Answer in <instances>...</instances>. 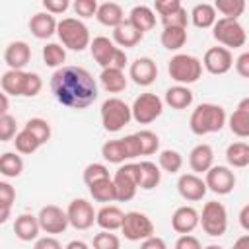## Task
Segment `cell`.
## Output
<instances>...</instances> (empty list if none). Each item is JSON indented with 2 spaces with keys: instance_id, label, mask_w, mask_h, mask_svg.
Masks as SVG:
<instances>
[{
  "instance_id": "cell-44",
  "label": "cell",
  "mask_w": 249,
  "mask_h": 249,
  "mask_svg": "<svg viewBox=\"0 0 249 249\" xmlns=\"http://www.w3.org/2000/svg\"><path fill=\"white\" fill-rule=\"evenodd\" d=\"M134 134H136V138H138V142H140V152H142V156H152V154L160 152V136H158L154 130L144 128V130H138V132H134Z\"/></svg>"
},
{
  "instance_id": "cell-4",
  "label": "cell",
  "mask_w": 249,
  "mask_h": 249,
  "mask_svg": "<svg viewBox=\"0 0 249 249\" xmlns=\"http://www.w3.org/2000/svg\"><path fill=\"white\" fill-rule=\"evenodd\" d=\"M138 156H142V152H140V142H138L136 134H126L117 140H107L101 146V158L107 163L123 165Z\"/></svg>"
},
{
  "instance_id": "cell-55",
  "label": "cell",
  "mask_w": 249,
  "mask_h": 249,
  "mask_svg": "<svg viewBox=\"0 0 249 249\" xmlns=\"http://www.w3.org/2000/svg\"><path fill=\"white\" fill-rule=\"evenodd\" d=\"M140 249H167V243L160 235H152V237L140 241Z\"/></svg>"
},
{
  "instance_id": "cell-56",
  "label": "cell",
  "mask_w": 249,
  "mask_h": 249,
  "mask_svg": "<svg viewBox=\"0 0 249 249\" xmlns=\"http://www.w3.org/2000/svg\"><path fill=\"white\" fill-rule=\"evenodd\" d=\"M239 226L245 230V231H249V204H245L241 210H239Z\"/></svg>"
},
{
  "instance_id": "cell-17",
  "label": "cell",
  "mask_w": 249,
  "mask_h": 249,
  "mask_svg": "<svg viewBox=\"0 0 249 249\" xmlns=\"http://www.w3.org/2000/svg\"><path fill=\"white\" fill-rule=\"evenodd\" d=\"M128 78L142 88H148L158 78V64L150 56H138L128 66Z\"/></svg>"
},
{
  "instance_id": "cell-21",
  "label": "cell",
  "mask_w": 249,
  "mask_h": 249,
  "mask_svg": "<svg viewBox=\"0 0 249 249\" xmlns=\"http://www.w3.org/2000/svg\"><path fill=\"white\" fill-rule=\"evenodd\" d=\"M27 82H29V72L25 70H6L0 78L2 91L14 97H25Z\"/></svg>"
},
{
  "instance_id": "cell-33",
  "label": "cell",
  "mask_w": 249,
  "mask_h": 249,
  "mask_svg": "<svg viewBox=\"0 0 249 249\" xmlns=\"http://www.w3.org/2000/svg\"><path fill=\"white\" fill-rule=\"evenodd\" d=\"M226 161L230 163V167L235 169H243L249 165V144L247 142H231L226 148Z\"/></svg>"
},
{
  "instance_id": "cell-57",
  "label": "cell",
  "mask_w": 249,
  "mask_h": 249,
  "mask_svg": "<svg viewBox=\"0 0 249 249\" xmlns=\"http://www.w3.org/2000/svg\"><path fill=\"white\" fill-rule=\"evenodd\" d=\"M231 249H249V233H245V235L237 237Z\"/></svg>"
},
{
  "instance_id": "cell-61",
  "label": "cell",
  "mask_w": 249,
  "mask_h": 249,
  "mask_svg": "<svg viewBox=\"0 0 249 249\" xmlns=\"http://www.w3.org/2000/svg\"><path fill=\"white\" fill-rule=\"evenodd\" d=\"M202 249H224L222 245H216V243H210V245H206V247H202Z\"/></svg>"
},
{
  "instance_id": "cell-26",
  "label": "cell",
  "mask_w": 249,
  "mask_h": 249,
  "mask_svg": "<svg viewBox=\"0 0 249 249\" xmlns=\"http://www.w3.org/2000/svg\"><path fill=\"white\" fill-rule=\"evenodd\" d=\"M123 220H124V212H123L119 206H115V204H105V206H101V208L97 210V220H95V224H97L101 230H105V231H117V230H121Z\"/></svg>"
},
{
  "instance_id": "cell-39",
  "label": "cell",
  "mask_w": 249,
  "mask_h": 249,
  "mask_svg": "<svg viewBox=\"0 0 249 249\" xmlns=\"http://www.w3.org/2000/svg\"><path fill=\"white\" fill-rule=\"evenodd\" d=\"M12 142L16 146V152L18 154H23V156H31V154H35L41 148V142L29 130H25V128H21Z\"/></svg>"
},
{
  "instance_id": "cell-8",
  "label": "cell",
  "mask_w": 249,
  "mask_h": 249,
  "mask_svg": "<svg viewBox=\"0 0 249 249\" xmlns=\"http://www.w3.org/2000/svg\"><path fill=\"white\" fill-rule=\"evenodd\" d=\"M212 37L226 49H239L247 41V31L239 23V19H228V18H218V21L212 27Z\"/></svg>"
},
{
  "instance_id": "cell-60",
  "label": "cell",
  "mask_w": 249,
  "mask_h": 249,
  "mask_svg": "<svg viewBox=\"0 0 249 249\" xmlns=\"http://www.w3.org/2000/svg\"><path fill=\"white\" fill-rule=\"evenodd\" d=\"M239 109H243V111H247L249 113V97H245V99H241L239 101V105H237Z\"/></svg>"
},
{
  "instance_id": "cell-41",
  "label": "cell",
  "mask_w": 249,
  "mask_h": 249,
  "mask_svg": "<svg viewBox=\"0 0 249 249\" xmlns=\"http://www.w3.org/2000/svg\"><path fill=\"white\" fill-rule=\"evenodd\" d=\"M16 202V189L8 181H0V224H6Z\"/></svg>"
},
{
  "instance_id": "cell-48",
  "label": "cell",
  "mask_w": 249,
  "mask_h": 249,
  "mask_svg": "<svg viewBox=\"0 0 249 249\" xmlns=\"http://www.w3.org/2000/svg\"><path fill=\"white\" fill-rule=\"evenodd\" d=\"M160 19H161L163 27H185V29H187V23H189V19H191V14L181 6L177 12L165 16V18H160Z\"/></svg>"
},
{
  "instance_id": "cell-25",
  "label": "cell",
  "mask_w": 249,
  "mask_h": 249,
  "mask_svg": "<svg viewBox=\"0 0 249 249\" xmlns=\"http://www.w3.org/2000/svg\"><path fill=\"white\" fill-rule=\"evenodd\" d=\"M142 39H144V33L138 31L128 19L123 21L119 27L113 29V43H115L117 47H121L123 51H124V49H132V47H136Z\"/></svg>"
},
{
  "instance_id": "cell-58",
  "label": "cell",
  "mask_w": 249,
  "mask_h": 249,
  "mask_svg": "<svg viewBox=\"0 0 249 249\" xmlns=\"http://www.w3.org/2000/svg\"><path fill=\"white\" fill-rule=\"evenodd\" d=\"M8 109H10V101H8V93H0V117L2 115H8Z\"/></svg>"
},
{
  "instance_id": "cell-10",
  "label": "cell",
  "mask_w": 249,
  "mask_h": 249,
  "mask_svg": "<svg viewBox=\"0 0 249 249\" xmlns=\"http://www.w3.org/2000/svg\"><path fill=\"white\" fill-rule=\"evenodd\" d=\"M121 233L128 241H144V239L156 235V228H154V222L144 212L130 210V212H124Z\"/></svg>"
},
{
  "instance_id": "cell-12",
  "label": "cell",
  "mask_w": 249,
  "mask_h": 249,
  "mask_svg": "<svg viewBox=\"0 0 249 249\" xmlns=\"http://www.w3.org/2000/svg\"><path fill=\"white\" fill-rule=\"evenodd\" d=\"M66 214H68V222L74 230H89L95 220H97V212L93 210V204L86 198H74L70 200L68 208H66Z\"/></svg>"
},
{
  "instance_id": "cell-36",
  "label": "cell",
  "mask_w": 249,
  "mask_h": 249,
  "mask_svg": "<svg viewBox=\"0 0 249 249\" xmlns=\"http://www.w3.org/2000/svg\"><path fill=\"white\" fill-rule=\"evenodd\" d=\"M88 189H89V195L95 202H115L117 200V191H115L113 177L101 179V181L89 185Z\"/></svg>"
},
{
  "instance_id": "cell-6",
  "label": "cell",
  "mask_w": 249,
  "mask_h": 249,
  "mask_svg": "<svg viewBox=\"0 0 249 249\" xmlns=\"http://www.w3.org/2000/svg\"><path fill=\"white\" fill-rule=\"evenodd\" d=\"M101 124L107 132H119L132 121V109L121 97H107L99 109Z\"/></svg>"
},
{
  "instance_id": "cell-27",
  "label": "cell",
  "mask_w": 249,
  "mask_h": 249,
  "mask_svg": "<svg viewBox=\"0 0 249 249\" xmlns=\"http://www.w3.org/2000/svg\"><path fill=\"white\" fill-rule=\"evenodd\" d=\"M95 18H97V21H99L101 25L111 27V29H115V27H119L123 21H126V19H124V10H123V6L117 4V2H103V4H99Z\"/></svg>"
},
{
  "instance_id": "cell-53",
  "label": "cell",
  "mask_w": 249,
  "mask_h": 249,
  "mask_svg": "<svg viewBox=\"0 0 249 249\" xmlns=\"http://www.w3.org/2000/svg\"><path fill=\"white\" fill-rule=\"evenodd\" d=\"M233 66H235V72H237L241 78H249V51L241 53V54L235 58Z\"/></svg>"
},
{
  "instance_id": "cell-54",
  "label": "cell",
  "mask_w": 249,
  "mask_h": 249,
  "mask_svg": "<svg viewBox=\"0 0 249 249\" xmlns=\"http://www.w3.org/2000/svg\"><path fill=\"white\" fill-rule=\"evenodd\" d=\"M33 249H64V247L60 245V241L54 235H43L35 241Z\"/></svg>"
},
{
  "instance_id": "cell-47",
  "label": "cell",
  "mask_w": 249,
  "mask_h": 249,
  "mask_svg": "<svg viewBox=\"0 0 249 249\" xmlns=\"http://www.w3.org/2000/svg\"><path fill=\"white\" fill-rule=\"evenodd\" d=\"M18 123H16V117H12L10 113L8 115H2L0 117V140L2 142H10L16 138L18 134Z\"/></svg>"
},
{
  "instance_id": "cell-18",
  "label": "cell",
  "mask_w": 249,
  "mask_h": 249,
  "mask_svg": "<svg viewBox=\"0 0 249 249\" xmlns=\"http://www.w3.org/2000/svg\"><path fill=\"white\" fill-rule=\"evenodd\" d=\"M196 226H200V212L191 204H183L171 214V228L181 235L191 233Z\"/></svg>"
},
{
  "instance_id": "cell-29",
  "label": "cell",
  "mask_w": 249,
  "mask_h": 249,
  "mask_svg": "<svg viewBox=\"0 0 249 249\" xmlns=\"http://www.w3.org/2000/svg\"><path fill=\"white\" fill-rule=\"evenodd\" d=\"M128 21L138 31L146 33V31L154 29V25H156V12H154V8H150L146 4H138L128 12Z\"/></svg>"
},
{
  "instance_id": "cell-51",
  "label": "cell",
  "mask_w": 249,
  "mask_h": 249,
  "mask_svg": "<svg viewBox=\"0 0 249 249\" xmlns=\"http://www.w3.org/2000/svg\"><path fill=\"white\" fill-rule=\"evenodd\" d=\"M68 8H70V2L68 0H43V10L49 12V14H53V16L64 14Z\"/></svg>"
},
{
  "instance_id": "cell-13",
  "label": "cell",
  "mask_w": 249,
  "mask_h": 249,
  "mask_svg": "<svg viewBox=\"0 0 249 249\" xmlns=\"http://www.w3.org/2000/svg\"><path fill=\"white\" fill-rule=\"evenodd\" d=\"M39 224H41V231L49 233V235H56V233H64L66 228L70 226L68 222V214L66 210H62L56 204H47L39 210L37 214Z\"/></svg>"
},
{
  "instance_id": "cell-42",
  "label": "cell",
  "mask_w": 249,
  "mask_h": 249,
  "mask_svg": "<svg viewBox=\"0 0 249 249\" xmlns=\"http://www.w3.org/2000/svg\"><path fill=\"white\" fill-rule=\"evenodd\" d=\"M23 128L29 130V132L41 142V146L47 144V142L51 140V134H53L49 121H47V119H41V117H31V119L23 124Z\"/></svg>"
},
{
  "instance_id": "cell-31",
  "label": "cell",
  "mask_w": 249,
  "mask_h": 249,
  "mask_svg": "<svg viewBox=\"0 0 249 249\" xmlns=\"http://www.w3.org/2000/svg\"><path fill=\"white\" fill-rule=\"evenodd\" d=\"M99 82H101V88L107 93H121V91L126 89V84H128L124 70H117V68H105V70H101Z\"/></svg>"
},
{
  "instance_id": "cell-45",
  "label": "cell",
  "mask_w": 249,
  "mask_h": 249,
  "mask_svg": "<svg viewBox=\"0 0 249 249\" xmlns=\"http://www.w3.org/2000/svg\"><path fill=\"white\" fill-rule=\"evenodd\" d=\"M109 177H111L109 175V167L105 163L93 161V163H88L84 167V183L88 187L93 185V183H97V181H101V179H109Z\"/></svg>"
},
{
  "instance_id": "cell-40",
  "label": "cell",
  "mask_w": 249,
  "mask_h": 249,
  "mask_svg": "<svg viewBox=\"0 0 249 249\" xmlns=\"http://www.w3.org/2000/svg\"><path fill=\"white\" fill-rule=\"evenodd\" d=\"M228 126H230L231 134H235L239 138H249V113L237 107L228 117Z\"/></svg>"
},
{
  "instance_id": "cell-15",
  "label": "cell",
  "mask_w": 249,
  "mask_h": 249,
  "mask_svg": "<svg viewBox=\"0 0 249 249\" xmlns=\"http://www.w3.org/2000/svg\"><path fill=\"white\" fill-rule=\"evenodd\" d=\"M233 54L226 47H210L202 56V68L214 76H222L231 70L233 66Z\"/></svg>"
},
{
  "instance_id": "cell-20",
  "label": "cell",
  "mask_w": 249,
  "mask_h": 249,
  "mask_svg": "<svg viewBox=\"0 0 249 249\" xmlns=\"http://www.w3.org/2000/svg\"><path fill=\"white\" fill-rule=\"evenodd\" d=\"M31 60V47L25 41H12L4 49V62L8 70H23Z\"/></svg>"
},
{
  "instance_id": "cell-38",
  "label": "cell",
  "mask_w": 249,
  "mask_h": 249,
  "mask_svg": "<svg viewBox=\"0 0 249 249\" xmlns=\"http://www.w3.org/2000/svg\"><path fill=\"white\" fill-rule=\"evenodd\" d=\"M158 165L165 173H171V175L173 173H179L181 167H183V156L177 150H171V148L161 150L160 156H158Z\"/></svg>"
},
{
  "instance_id": "cell-59",
  "label": "cell",
  "mask_w": 249,
  "mask_h": 249,
  "mask_svg": "<svg viewBox=\"0 0 249 249\" xmlns=\"http://www.w3.org/2000/svg\"><path fill=\"white\" fill-rule=\"evenodd\" d=\"M64 249H91V247L86 241H82V239H72L70 243H66Z\"/></svg>"
},
{
  "instance_id": "cell-7",
  "label": "cell",
  "mask_w": 249,
  "mask_h": 249,
  "mask_svg": "<svg viewBox=\"0 0 249 249\" xmlns=\"http://www.w3.org/2000/svg\"><path fill=\"white\" fill-rule=\"evenodd\" d=\"M115 191H117V200L119 202H128L136 196V191L140 189V165L138 163H123L115 175H113Z\"/></svg>"
},
{
  "instance_id": "cell-32",
  "label": "cell",
  "mask_w": 249,
  "mask_h": 249,
  "mask_svg": "<svg viewBox=\"0 0 249 249\" xmlns=\"http://www.w3.org/2000/svg\"><path fill=\"white\" fill-rule=\"evenodd\" d=\"M140 165V189L142 191H152L161 183V169L154 161H138Z\"/></svg>"
},
{
  "instance_id": "cell-16",
  "label": "cell",
  "mask_w": 249,
  "mask_h": 249,
  "mask_svg": "<svg viewBox=\"0 0 249 249\" xmlns=\"http://www.w3.org/2000/svg\"><path fill=\"white\" fill-rule=\"evenodd\" d=\"M177 191L181 195V198H185L187 202H196V200H202L204 195L208 193V187H206V181L196 175V173H181L179 179H177Z\"/></svg>"
},
{
  "instance_id": "cell-30",
  "label": "cell",
  "mask_w": 249,
  "mask_h": 249,
  "mask_svg": "<svg viewBox=\"0 0 249 249\" xmlns=\"http://www.w3.org/2000/svg\"><path fill=\"white\" fill-rule=\"evenodd\" d=\"M191 21L195 27L198 29H208L214 27V23L218 21V12L214 8V4L208 2H200L191 10Z\"/></svg>"
},
{
  "instance_id": "cell-3",
  "label": "cell",
  "mask_w": 249,
  "mask_h": 249,
  "mask_svg": "<svg viewBox=\"0 0 249 249\" xmlns=\"http://www.w3.org/2000/svg\"><path fill=\"white\" fill-rule=\"evenodd\" d=\"M56 35H58L64 49H70V51H76V53H82L84 49H88L91 45L89 29L78 18H62L58 21Z\"/></svg>"
},
{
  "instance_id": "cell-9",
  "label": "cell",
  "mask_w": 249,
  "mask_h": 249,
  "mask_svg": "<svg viewBox=\"0 0 249 249\" xmlns=\"http://www.w3.org/2000/svg\"><path fill=\"white\" fill-rule=\"evenodd\" d=\"M200 226L206 235L210 237H220L228 230V210L222 202L210 200L202 206L200 212Z\"/></svg>"
},
{
  "instance_id": "cell-52",
  "label": "cell",
  "mask_w": 249,
  "mask_h": 249,
  "mask_svg": "<svg viewBox=\"0 0 249 249\" xmlns=\"http://www.w3.org/2000/svg\"><path fill=\"white\" fill-rule=\"evenodd\" d=\"M173 249H202V245H200V241H198L195 235L187 233V235H179V237H177Z\"/></svg>"
},
{
  "instance_id": "cell-19",
  "label": "cell",
  "mask_w": 249,
  "mask_h": 249,
  "mask_svg": "<svg viewBox=\"0 0 249 249\" xmlns=\"http://www.w3.org/2000/svg\"><path fill=\"white\" fill-rule=\"evenodd\" d=\"M119 49H121V47H117V45L113 43V39H109V37H105V35L93 37V39H91V45H89L91 56H93V60L101 66V70L111 68L113 58H115V54H117Z\"/></svg>"
},
{
  "instance_id": "cell-11",
  "label": "cell",
  "mask_w": 249,
  "mask_h": 249,
  "mask_svg": "<svg viewBox=\"0 0 249 249\" xmlns=\"http://www.w3.org/2000/svg\"><path fill=\"white\" fill-rule=\"evenodd\" d=\"M130 109H132V119L138 124H150L163 113V99L152 91H144L132 101Z\"/></svg>"
},
{
  "instance_id": "cell-28",
  "label": "cell",
  "mask_w": 249,
  "mask_h": 249,
  "mask_svg": "<svg viewBox=\"0 0 249 249\" xmlns=\"http://www.w3.org/2000/svg\"><path fill=\"white\" fill-rule=\"evenodd\" d=\"M193 99H195V95L189 89V86H179V84L167 88V91L163 95V103L169 105L171 109H177V111L189 109L193 105Z\"/></svg>"
},
{
  "instance_id": "cell-22",
  "label": "cell",
  "mask_w": 249,
  "mask_h": 249,
  "mask_svg": "<svg viewBox=\"0 0 249 249\" xmlns=\"http://www.w3.org/2000/svg\"><path fill=\"white\" fill-rule=\"evenodd\" d=\"M56 29H58L56 18L53 14H49V12H45V10L33 14L31 19H29V31H31V35L37 37V39H41V41L53 37L56 33Z\"/></svg>"
},
{
  "instance_id": "cell-5",
  "label": "cell",
  "mask_w": 249,
  "mask_h": 249,
  "mask_svg": "<svg viewBox=\"0 0 249 249\" xmlns=\"http://www.w3.org/2000/svg\"><path fill=\"white\" fill-rule=\"evenodd\" d=\"M167 74L179 86L195 84L202 76V60L196 58V56H193V54L179 53V54H175V56L169 58V62H167Z\"/></svg>"
},
{
  "instance_id": "cell-24",
  "label": "cell",
  "mask_w": 249,
  "mask_h": 249,
  "mask_svg": "<svg viewBox=\"0 0 249 249\" xmlns=\"http://www.w3.org/2000/svg\"><path fill=\"white\" fill-rule=\"evenodd\" d=\"M39 231H41V224L35 214L23 212L14 220V233L19 241H37Z\"/></svg>"
},
{
  "instance_id": "cell-34",
  "label": "cell",
  "mask_w": 249,
  "mask_h": 249,
  "mask_svg": "<svg viewBox=\"0 0 249 249\" xmlns=\"http://www.w3.org/2000/svg\"><path fill=\"white\" fill-rule=\"evenodd\" d=\"M160 43L167 51H179L187 43V29L185 27H163L160 35Z\"/></svg>"
},
{
  "instance_id": "cell-49",
  "label": "cell",
  "mask_w": 249,
  "mask_h": 249,
  "mask_svg": "<svg viewBox=\"0 0 249 249\" xmlns=\"http://www.w3.org/2000/svg\"><path fill=\"white\" fill-rule=\"evenodd\" d=\"M72 8H74V14L78 16V19H88L97 14L99 4L95 0H76L72 4Z\"/></svg>"
},
{
  "instance_id": "cell-43",
  "label": "cell",
  "mask_w": 249,
  "mask_h": 249,
  "mask_svg": "<svg viewBox=\"0 0 249 249\" xmlns=\"http://www.w3.org/2000/svg\"><path fill=\"white\" fill-rule=\"evenodd\" d=\"M214 8L218 14H222V18L239 19V16L245 12V0H216Z\"/></svg>"
},
{
  "instance_id": "cell-2",
  "label": "cell",
  "mask_w": 249,
  "mask_h": 249,
  "mask_svg": "<svg viewBox=\"0 0 249 249\" xmlns=\"http://www.w3.org/2000/svg\"><path fill=\"white\" fill-rule=\"evenodd\" d=\"M228 124V115L222 105L216 103H200L193 109L189 119V128L196 136L220 132Z\"/></svg>"
},
{
  "instance_id": "cell-46",
  "label": "cell",
  "mask_w": 249,
  "mask_h": 249,
  "mask_svg": "<svg viewBox=\"0 0 249 249\" xmlns=\"http://www.w3.org/2000/svg\"><path fill=\"white\" fill-rule=\"evenodd\" d=\"M91 247L93 249H121V239H119V235L115 231L101 230L99 233L93 235Z\"/></svg>"
},
{
  "instance_id": "cell-37",
  "label": "cell",
  "mask_w": 249,
  "mask_h": 249,
  "mask_svg": "<svg viewBox=\"0 0 249 249\" xmlns=\"http://www.w3.org/2000/svg\"><path fill=\"white\" fill-rule=\"evenodd\" d=\"M43 62L54 70L66 66V49L60 43H47L43 47Z\"/></svg>"
},
{
  "instance_id": "cell-14",
  "label": "cell",
  "mask_w": 249,
  "mask_h": 249,
  "mask_svg": "<svg viewBox=\"0 0 249 249\" xmlns=\"http://www.w3.org/2000/svg\"><path fill=\"white\" fill-rule=\"evenodd\" d=\"M204 181L214 195H230L235 189V173L228 165H212L204 173Z\"/></svg>"
},
{
  "instance_id": "cell-23",
  "label": "cell",
  "mask_w": 249,
  "mask_h": 249,
  "mask_svg": "<svg viewBox=\"0 0 249 249\" xmlns=\"http://www.w3.org/2000/svg\"><path fill=\"white\" fill-rule=\"evenodd\" d=\"M214 165V150L210 144H196L191 152H189V167L193 173L196 175H202L206 173L210 167Z\"/></svg>"
},
{
  "instance_id": "cell-35",
  "label": "cell",
  "mask_w": 249,
  "mask_h": 249,
  "mask_svg": "<svg viewBox=\"0 0 249 249\" xmlns=\"http://www.w3.org/2000/svg\"><path fill=\"white\" fill-rule=\"evenodd\" d=\"M23 171V160L18 152H4L0 158V173L6 179H16Z\"/></svg>"
},
{
  "instance_id": "cell-1",
  "label": "cell",
  "mask_w": 249,
  "mask_h": 249,
  "mask_svg": "<svg viewBox=\"0 0 249 249\" xmlns=\"http://www.w3.org/2000/svg\"><path fill=\"white\" fill-rule=\"evenodd\" d=\"M49 86L54 99L70 109H86L99 95L95 78L86 68L74 64H66L54 70Z\"/></svg>"
},
{
  "instance_id": "cell-50",
  "label": "cell",
  "mask_w": 249,
  "mask_h": 249,
  "mask_svg": "<svg viewBox=\"0 0 249 249\" xmlns=\"http://www.w3.org/2000/svg\"><path fill=\"white\" fill-rule=\"evenodd\" d=\"M181 6H183V4H181L179 0H158V2L154 4V12H156L160 18H165V16L177 12Z\"/></svg>"
}]
</instances>
